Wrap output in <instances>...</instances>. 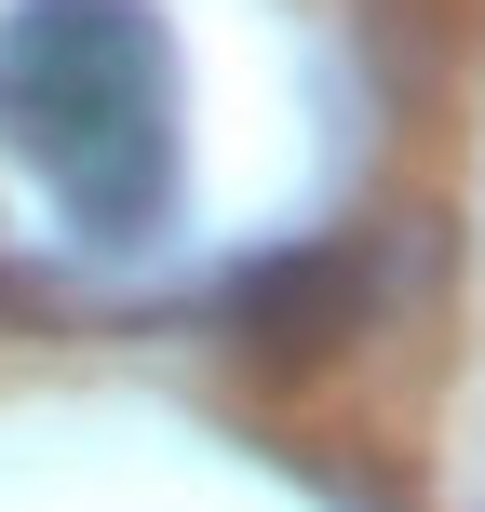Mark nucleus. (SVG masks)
<instances>
[{"label": "nucleus", "instance_id": "obj_1", "mask_svg": "<svg viewBox=\"0 0 485 512\" xmlns=\"http://www.w3.org/2000/svg\"><path fill=\"white\" fill-rule=\"evenodd\" d=\"M0 149L54 189L95 256H135L189 203L176 27L149 0H14L0 14Z\"/></svg>", "mask_w": 485, "mask_h": 512}, {"label": "nucleus", "instance_id": "obj_2", "mask_svg": "<svg viewBox=\"0 0 485 512\" xmlns=\"http://www.w3.org/2000/svg\"><path fill=\"white\" fill-rule=\"evenodd\" d=\"M230 324H243V351H337L364 324V256L351 243L256 256V270H230Z\"/></svg>", "mask_w": 485, "mask_h": 512}]
</instances>
